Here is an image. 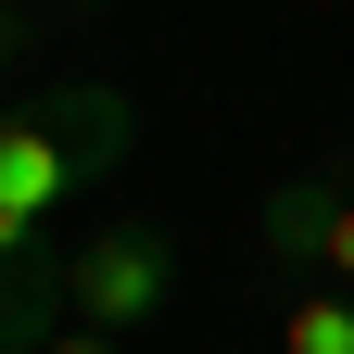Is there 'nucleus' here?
Returning <instances> with one entry per match:
<instances>
[{"instance_id":"1","label":"nucleus","mask_w":354,"mask_h":354,"mask_svg":"<svg viewBox=\"0 0 354 354\" xmlns=\"http://www.w3.org/2000/svg\"><path fill=\"white\" fill-rule=\"evenodd\" d=\"M127 140H140V127H127L114 88H51L38 114H0V266H13V253H64L38 228H51L88 177H114Z\"/></svg>"},{"instance_id":"2","label":"nucleus","mask_w":354,"mask_h":354,"mask_svg":"<svg viewBox=\"0 0 354 354\" xmlns=\"http://www.w3.org/2000/svg\"><path fill=\"white\" fill-rule=\"evenodd\" d=\"M51 304L76 329H152L165 304H177V241L165 228H88V241H64L51 253Z\"/></svg>"},{"instance_id":"3","label":"nucleus","mask_w":354,"mask_h":354,"mask_svg":"<svg viewBox=\"0 0 354 354\" xmlns=\"http://www.w3.org/2000/svg\"><path fill=\"white\" fill-rule=\"evenodd\" d=\"M253 241L279 253V266H304V279L354 291V152H317V165H291L279 190L253 203Z\"/></svg>"},{"instance_id":"4","label":"nucleus","mask_w":354,"mask_h":354,"mask_svg":"<svg viewBox=\"0 0 354 354\" xmlns=\"http://www.w3.org/2000/svg\"><path fill=\"white\" fill-rule=\"evenodd\" d=\"M279 354H354V291L291 279V304H279Z\"/></svg>"},{"instance_id":"5","label":"nucleus","mask_w":354,"mask_h":354,"mask_svg":"<svg viewBox=\"0 0 354 354\" xmlns=\"http://www.w3.org/2000/svg\"><path fill=\"white\" fill-rule=\"evenodd\" d=\"M38 354H127V342H114V329H76V317H64V329L38 342Z\"/></svg>"}]
</instances>
